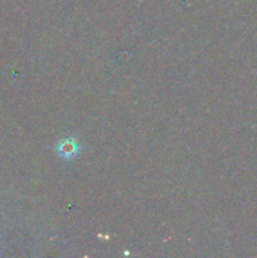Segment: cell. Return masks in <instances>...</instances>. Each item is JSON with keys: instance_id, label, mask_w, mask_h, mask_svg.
I'll return each mask as SVG.
<instances>
[{"instance_id": "1", "label": "cell", "mask_w": 257, "mask_h": 258, "mask_svg": "<svg viewBox=\"0 0 257 258\" xmlns=\"http://www.w3.org/2000/svg\"><path fill=\"white\" fill-rule=\"evenodd\" d=\"M59 149H60V153H62L63 155H72L73 151L76 150V146L72 145V143H71V141H66V143L63 144Z\"/></svg>"}]
</instances>
